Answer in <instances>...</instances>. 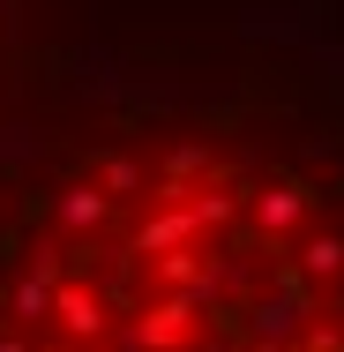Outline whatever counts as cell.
Returning a JSON list of instances; mask_svg holds the SVG:
<instances>
[{"mask_svg":"<svg viewBox=\"0 0 344 352\" xmlns=\"http://www.w3.org/2000/svg\"><path fill=\"white\" fill-rule=\"evenodd\" d=\"M0 352H344V105L284 75L68 105L0 173Z\"/></svg>","mask_w":344,"mask_h":352,"instance_id":"cell-1","label":"cell"},{"mask_svg":"<svg viewBox=\"0 0 344 352\" xmlns=\"http://www.w3.org/2000/svg\"><path fill=\"white\" fill-rule=\"evenodd\" d=\"M0 8H8V0H0Z\"/></svg>","mask_w":344,"mask_h":352,"instance_id":"cell-2","label":"cell"}]
</instances>
